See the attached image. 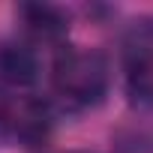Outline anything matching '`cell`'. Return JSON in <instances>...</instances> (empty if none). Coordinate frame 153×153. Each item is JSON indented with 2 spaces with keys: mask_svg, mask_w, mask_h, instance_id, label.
<instances>
[{
  "mask_svg": "<svg viewBox=\"0 0 153 153\" xmlns=\"http://www.w3.org/2000/svg\"><path fill=\"white\" fill-rule=\"evenodd\" d=\"M51 90L69 111L99 105L108 90V60L99 51L63 48L51 69Z\"/></svg>",
  "mask_w": 153,
  "mask_h": 153,
  "instance_id": "cell-1",
  "label": "cell"
},
{
  "mask_svg": "<svg viewBox=\"0 0 153 153\" xmlns=\"http://www.w3.org/2000/svg\"><path fill=\"white\" fill-rule=\"evenodd\" d=\"M51 111L42 99H15L0 87V141H21L24 147H39L48 138Z\"/></svg>",
  "mask_w": 153,
  "mask_h": 153,
  "instance_id": "cell-2",
  "label": "cell"
},
{
  "mask_svg": "<svg viewBox=\"0 0 153 153\" xmlns=\"http://www.w3.org/2000/svg\"><path fill=\"white\" fill-rule=\"evenodd\" d=\"M39 78V57L24 42H0V84L30 87Z\"/></svg>",
  "mask_w": 153,
  "mask_h": 153,
  "instance_id": "cell-3",
  "label": "cell"
},
{
  "mask_svg": "<svg viewBox=\"0 0 153 153\" xmlns=\"http://www.w3.org/2000/svg\"><path fill=\"white\" fill-rule=\"evenodd\" d=\"M21 21H24V30L36 39H63L66 30H69V15L60 9V6H48V3H24L18 9Z\"/></svg>",
  "mask_w": 153,
  "mask_h": 153,
  "instance_id": "cell-4",
  "label": "cell"
},
{
  "mask_svg": "<svg viewBox=\"0 0 153 153\" xmlns=\"http://www.w3.org/2000/svg\"><path fill=\"white\" fill-rule=\"evenodd\" d=\"M126 93L135 105L153 108V51H141L126 72Z\"/></svg>",
  "mask_w": 153,
  "mask_h": 153,
  "instance_id": "cell-5",
  "label": "cell"
}]
</instances>
